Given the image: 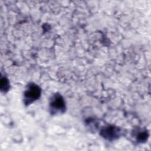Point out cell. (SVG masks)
I'll return each instance as SVG.
<instances>
[{"label":"cell","instance_id":"obj_4","mask_svg":"<svg viewBox=\"0 0 151 151\" xmlns=\"http://www.w3.org/2000/svg\"><path fill=\"white\" fill-rule=\"evenodd\" d=\"M137 133L135 134V137L136 138V140L139 142H145L147 140V138L148 137V134L147 131L146 130H137Z\"/></svg>","mask_w":151,"mask_h":151},{"label":"cell","instance_id":"obj_5","mask_svg":"<svg viewBox=\"0 0 151 151\" xmlns=\"http://www.w3.org/2000/svg\"><path fill=\"white\" fill-rule=\"evenodd\" d=\"M1 89L3 88L4 86H5L4 88V90H8V88H9V84H8V80L4 77V78H1Z\"/></svg>","mask_w":151,"mask_h":151},{"label":"cell","instance_id":"obj_2","mask_svg":"<svg viewBox=\"0 0 151 151\" xmlns=\"http://www.w3.org/2000/svg\"><path fill=\"white\" fill-rule=\"evenodd\" d=\"M50 109L52 114L63 113L65 111V102L60 94L57 93L52 96L50 102Z\"/></svg>","mask_w":151,"mask_h":151},{"label":"cell","instance_id":"obj_1","mask_svg":"<svg viewBox=\"0 0 151 151\" xmlns=\"http://www.w3.org/2000/svg\"><path fill=\"white\" fill-rule=\"evenodd\" d=\"M41 95V89L34 84H29L24 94V101L27 105L37 100Z\"/></svg>","mask_w":151,"mask_h":151},{"label":"cell","instance_id":"obj_3","mask_svg":"<svg viewBox=\"0 0 151 151\" xmlns=\"http://www.w3.org/2000/svg\"><path fill=\"white\" fill-rule=\"evenodd\" d=\"M121 134L120 129L114 126H107L101 130V136L110 140L117 139Z\"/></svg>","mask_w":151,"mask_h":151}]
</instances>
